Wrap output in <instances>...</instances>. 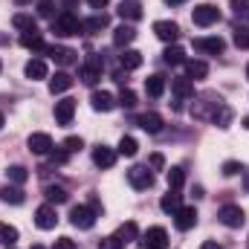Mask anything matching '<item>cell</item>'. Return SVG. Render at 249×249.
I'll list each match as a JSON object with an SVG mask.
<instances>
[{
    "label": "cell",
    "mask_w": 249,
    "mask_h": 249,
    "mask_svg": "<svg viewBox=\"0 0 249 249\" xmlns=\"http://www.w3.org/2000/svg\"><path fill=\"white\" fill-rule=\"evenodd\" d=\"M217 220H220L223 226H229V229H241V226L247 223V214H244V209H241V206L229 203V206H223V209L217 212Z\"/></svg>",
    "instance_id": "4"
},
{
    "label": "cell",
    "mask_w": 249,
    "mask_h": 249,
    "mask_svg": "<svg viewBox=\"0 0 249 249\" xmlns=\"http://www.w3.org/2000/svg\"><path fill=\"white\" fill-rule=\"evenodd\" d=\"M32 249H44V247H32Z\"/></svg>",
    "instance_id": "56"
},
{
    "label": "cell",
    "mask_w": 249,
    "mask_h": 249,
    "mask_svg": "<svg viewBox=\"0 0 249 249\" xmlns=\"http://www.w3.org/2000/svg\"><path fill=\"white\" fill-rule=\"evenodd\" d=\"M235 44L238 47H249V29L247 26H238L235 29Z\"/></svg>",
    "instance_id": "43"
},
{
    "label": "cell",
    "mask_w": 249,
    "mask_h": 249,
    "mask_svg": "<svg viewBox=\"0 0 249 249\" xmlns=\"http://www.w3.org/2000/svg\"><path fill=\"white\" fill-rule=\"evenodd\" d=\"M0 200H6V203H12V206H20L26 197H23V191L18 186H6V188H0Z\"/></svg>",
    "instance_id": "30"
},
{
    "label": "cell",
    "mask_w": 249,
    "mask_h": 249,
    "mask_svg": "<svg viewBox=\"0 0 249 249\" xmlns=\"http://www.w3.org/2000/svg\"><path fill=\"white\" fill-rule=\"evenodd\" d=\"M191 20H194L197 26H212V23L220 20V9H217L214 3H200V6H194Z\"/></svg>",
    "instance_id": "2"
},
{
    "label": "cell",
    "mask_w": 249,
    "mask_h": 249,
    "mask_svg": "<svg viewBox=\"0 0 249 249\" xmlns=\"http://www.w3.org/2000/svg\"><path fill=\"white\" fill-rule=\"evenodd\" d=\"M174 226H177L180 232H188V229H194V226H197V209H194V206H186V209H180V212L174 214Z\"/></svg>",
    "instance_id": "12"
},
{
    "label": "cell",
    "mask_w": 249,
    "mask_h": 249,
    "mask_svg": "<svg viewBox=\"0 0 249 249\" xmlns=\"http://www.w3.org/2000/svg\"><path fill=\"white\" fill-rule=\"evenodd\" d=\"M194 50H200V53H206V55H220L223 50H226V41L223 38H197L194 41Z\"/></svg>",
    "instance_id": "10"
},
{
    "label": "cell",
    "mask_w": 249,
    "mask_h": 249,
    "mask_svg": "<svg viewBox=\"0 0 249 249\" xmlns=\"http://www.w3.org/2000/svg\"><path fill=\"white\" fill-rule=\"evenodd\" d=\"M38 15L41 18H53L55 15V3L53 0H38Z\"/></svg>",
    "instance_id": "41"
},
{
    "label": "cell",
    "mask_w": 249,
    "mask_h": 249,
    "mask_svg": "<svg viewBox=\"0 0 249 249\" xmlns=\"http://www.w3.org/2000/svg\"><path fill=\"white\" fill-rule=\"evenodd\" d=\"M244 127H247V130H249V116H247V119H244Z\"/></svg>",
    "instance_id": "51"
},
{
    "label": "cell",
    "mask_w": 249,
    "mask_h": 249,
    "mask_svg": "<svg viewBox=\"0 0 249 249\" xmlns=\"http://www.w3.org/2000/svg\"><path fill=\"white\" fill-rule=\"evenodd\" d=\"M0 70H3V64H0Z\"/></svg>",
    "instance_id": "57"
},
{
    "label": "cell",
    "mask_w": 249,
    "mask_h": 249,
    "mask_svg": "<svg viewBox=\"0 0 249 249\" xmlns=\"http://www.w3.org/2000/svg\"><path fill=\"white\" fill-rule=\"evenodd\" d=\"M53 32L61 35V38H70V35H78L81 32V20L72 15V12H64L53 20Z\"/></svg>",
    "instance_id": "1"
},
{
    "label": "cell",
    "mask_w": 249,
    "mask_h": 249,
    "mask_svg": "<svg viewBox=\"0 0 249 249\" xmlns=\"http://www.w3.org/2000/svg\"><path fill=\"white\" fill-rule=\"evenodd\" d=\"M127 183L136 188V191H145V188L154 186V174H151L148 165H133V168L127 171Z\"/></svg>",
    "instance_id": "5"
},
{
    "label": "cell",
    "mask_w": 249,
    "mask_h": 249,
    "mask_svg": "<svg viewBox=\"0 0 249 249\" xmlns=\"http://www.w3.org/2000/svg\"><path fill=\"white\" fill-rule=\"evenodd\" d=\"M171 90H174V96L177 99H188V96H194V84H191V78H171Z\"/></svg>",
    "instance_id": "24"
},
{
    "label": "cell",
    "mask_w": 249,
    "mask_h": 249,
    "mask_svg": "<svg viewBox=\"0 0 249 249\" xmlns=\"http://www.w3.org/2000/svg\"><path fill=\"white\" fill-rule=\"evenodd\" d=\"M116 238L122 241V247H124V244H130V241H136V238H139V229H136V223H133V220L122 223V226H119V232H116Z\"/></svg>",
    "instance_id": "29"
},
{
    "label": "cell",
    "mask_w": 249,
    "mask_h": 249,
    "mask_svg": "<svg viewBox=\"0 0 249 249\" xmlns=\"http://www.w3.org/2000/svg\"><path fill=\"white\" fill-rule=\"evenodd\" d=\"M142 247L145 249H168V232L162 226H151L142 235Z\"/></svg>",
    "instance_id": "7"
},
{
    "label": "cell",
    "mask_w": 249,
    "mask_h": 249,
    "mask_svg": "<svg viewBox=\"0 0 249 249\" xmlns=\"http://www.w3.org/2000/svg\"><path fill=\"white\" fill-rule=\"evenodd\" d=\"M0 127H3V113H0Z\"/></svg>",
    "instance_id": "54"
},
{
    "label": "cell",
    "mask_w": 249,
    "mask_h": 249,
    "mask_svg": "<svg viewBox=\"0 0 249 249\" xmlns=\"http://www.w3.org/2000/svg\"><path fill=\"white\" fill-rule=\"evenodd\" d=\"M20 44H23L26 50H35V53H50V47L44 44V38H41V32H38V29L23 32V35H20Z\"/></svg>",
    "instance_id": "16"
},
{
    "label": "cell",
    "mask_w": 249,
    "mask_h": 249,
    "mask_svg": "<svg viewBox=\"0 0 249 249\" xmlns=\"http://www.w3.org/2000/svg\"><path fill=\"white\" fill-rule=\"evenodd\" d=\"M55 223H58V214H55V209H53L50 203L35 212V226H38V229L47 232V229H55Z\"/></svg>",
    "instance_id": "11"
},
{
    "label": "cell",
    "mask_w": 249,
    "mask_h": 249,
    "mask_svg": "<svg viewBox=\"0 0 249 249\" xmlns=\"http://www.w3.org/2000/svg\"><path fill=\"white\" fill-rule=\"evenodd\" d=\"M6 177H9V183H15V186H23V183L29 180V171H26L23 165H9V168H6Z\"/></svg>",
    "instance_id": "31"
},
{
    "label": "cell",
    "mask_w": 249,
    "mask_h": 249,
    "mask_svg": "<svg viewBox=\"0 0 249 249\" xmlns=\"http://www.w3.org/2000/svg\"><path fill=\"white\" fill-rule=\"evenodd\" d=\"M61 148L67 151V154H75V151H81V148H84V142H81V136H67Z\"/></svg>",
    "instance_id": "39"
},
{
    "label": "cell",
    "mask_w": 249,
    "mask_h": 249,
    "mask_svg": "<svg viewBox=\"0 0 249 249\" xmlns=\"http://www.w3.org/2000/svg\"><path fill=\"white\" fill-rule=\"evenodd\" d=\"M232 12H235V18L247 20L249 18V0H232Z\"/></svg>",
    "instance_id": "38"
},
{
    "label": "cell",
    "mask_w": 249,
    "mask_h": 249,
    "mask_svg": "<svg viewBox=\"0 0 249 249\" xmlns=\"http://www.w3.org/2000/svg\"><path fill=\"white\" fill-rule=\"evenodd\" d=\"M72 81H75V78H72V75H70V72H55V75H53V78H50V93H53V96H58V93H67V90H70V87H72Z\"/></svg>",
    "instance_id": "17"
},
{
    "label": "cell",
    "mask_w": 249,
    "mask_h": 249,
    "mask_svg": "<svg viewBox=\"0 0 249 249\" xmlns=\"http://www.w3.org/2000/svg\"><path fill=\"white\" fill-rule=\"evenodd\" d=\"M93 162H96L99 168H113V162H116V151L107 148V145H96V148H93Z\"/></svg>",
    "instance_id": "14"
},
{
    "label": "cell",
    "mask_w": 249,
    "mask_h": 249,
    "mask_svg": "<svg viewBox=\"0 0 249 249\" xmlns=\"http://www.w3.org/2000/svg\"><path fill=\"white\" fill-rule=\"evenodd\" d=\"M90 105H93V110H99V113H110V110L116 107V99H113L107 90H96V93L90 96Z\"/></svg>",
    "instance_id": "13"
},
{
    "label": "cell",
    "mask_w": 249,
    "mask_h": 249,
    "mask_svg": "<svg viewBox=\"0 0 249 249\" xmlns=\"http://www.w3.org/2000/svg\"><path fill=\"white\" fill-rule=\"evenodd\" d=\"M133 38H136V29H133L130 23H122V26L113 29V44H116V47H127Z\"/></svg>",
    "instance_id": "21"
},
{
    "label": "cell",
    "mask_w": 249,
    "mask_h": 249,
    "mask_svg": "<svg viewBox=\"0 0 249 249\" xmlns=\"http://www.w3.org/2000/svg\"><path fill=\"white\" fill-rule=\"evenodd\" d=\"M50 55H53L55 61L61 64V67H70V64H75V61H78L75 50H70V47H50Z\"/></svg>",
    "instance_id": "20"
},
{
    "label": "cell",
    "mask_w": 249,
    "mask_h": 249,
    "mask_svg": "<svg viewBox=\"0 0 249 249\" xmlns=\"http://www.w3.org/2000/svg\"><path fill=\"white\" fill-rule=\"evenodd\" d=\"M200 249H223V247H220V244H214V241H206Z\"/></svg>",
    "instance_id": "49"
},
{
    "label": "cell",
    "mask_w": 249,
    "mask_h": 249,
    "mask_svg": "<svg viewBox=\"0 0 249 249\" xmlns=\"http://www.w3.org/2000/svg\"><path fill=\"white\" fill-rule=\"evenodd\" d=\"M162 165H165V160H162V154H154V157H151V168H154V171H160Z\"/></svg>",
    "instance_id": "47"
},
{
    "label": "cell",
    "mask_w": 249,
    "mask_h": 249,
    "mask_svg": "<svg viewBox=\"0 0 249 249\" xmlns=\"http://www.w3.org/2000/svg\"><path fill=\"white\" fill-rule=\"evenodd\" d=\"M102 249H122V241H119V238L113 235V238H107V241L102 244Z\"/></svg>",
    "instance_id": "46"
},
{
    "label": "cell",
    "mask_w": 249,
    "mask_h": 249,
    "mask_svg": "<svg viewBox=\"0 0 249 249\" xmlns=\"http://www.w3.org/2000/svg\"><path fill=\"white\" fill-rule=\"evenodd\" d=\"M165 3H171V6H177V3H183V0H165Z\"/></svg>",
    "instance_id": "50"
},
{
    "label": "cell",
    "mask_w": 249,
    "mask_h": 249,
    "mask_svg": "<svg viewBox=\"0 0 249 249\" xmlns=\"http://www.w3.org/2000/svg\"><path fill=\"white\" fill-rule=\"evenodd\" d=\"M154 35H157L160 41H165V44H174V41L180 38V26H177L174 20H157V23H154Z\"/></svg>",
    "instance_id": "8"
},
{
    "label": "cell",
    "mask_w": 249,
    "mask_h": 249,
    "mask_svg": "<svg viewBox=\"0 0 249 249\" xmlns=\"http://www.w3.org/2000/svg\"><path fill=\"white\" fill-rule=\"evenodd\" d=\"M107 23H110L107 15H93V18H87V20L81 23V29H84L87 35H99L102 29H107Z\"/></svg>",
    "instance_id": "19"
},
{
    "label": "cell",
    "mask_w": 249,
    "mask_h": 249,
    "mask_svg": "<svg viewBox=\"0 0 249 249\" xmlns=\"http://www.w3.org/2000/svg\"><path fill=\"white\" fill-rule=\"evenodd\" d=\"M12 23H15V29H20V32L38 29V26H35V18H32V15H23V12H18V15L12 18Z\"/></svg>",
    "instance_id": "32"
},
{
    "label": "cell",
    "mask_w": 249,
    "mask_h": 249,
    "mask_svg": "<svg viewBox=\"0 0 249 249\" xmlns=\"http://www.w3.org/2000/svg\"><path fill=\"white\" fill-rule=\"evenodd\" d=\"M160 209H162L165 214H177V212L183 209V206H180V194H177V191H168V194L160 200Z\"/></svg>",
    "instance_id": "26"
},
{
    "label": "cell",
    "mask_w": 249,
    "mask_h": 249,
    "mask_svg": "<svg viewBox=\"0 0 249 249\" xmlns=\"http://www.w3.org/2000/svg\"><path fill=\"white\" fill-rule=\"evenodd\" d=\"M64 3H67V6H72V3H75V0H64Z\"/></svg>",
    "instance_id": "52"
},
{
    "label": "cell",
    "mask_w": 249,
    "mask_h": 249,
    "mask_svg": "<svg viewBox=\"0 0 249 249\" xmlns=\"http://www.w3.org/2000/svg\"><path fill=\"white\" fill-rule=\"evenodd\" d=\"M136 151H139V142L133 136H122L119 139V154L122 157H136Z\"/></svg>",
    "instance_id": "35"
},
{
    "label": "cell",
    "mask_w": 249,
    "mask_h": 249,
    "mask_svg": "<svg viewBox=\"0 0 249 249\" xmlns=\"http://www.w3.org/2000/svg\"><path fill=\"white\" fill-rule=\"evenodd\" d=\"M53 249H75V241H72V238H58Z\"/></svg>",
    "instance_id": "45"
},
{
    "label": "cell",
    "mask_w": 249,
    "mask_h": 249,
    "mask_svg": "<svg viewBox=\"0 0 249 249\" xmlns=\"http://www.w3.org/2000/svg\"><path fill=\"white\" fill-rule=\"evenodd\" d=\"M26 78H32V81L47 78V61L44 58H32V61L26 64Z\"/></svg>",
    "instance_id": "27"
},
{
    "label": "cell",
    "mask_w": 249,
    "mask_h": 249,
    "mask_svg": "<svg viewBox=\"0 0 249 249\" xmlns=\"http://www.w3.org/2000/svg\"><path fill=\"white\" fill-rule=\"evenodd\" d=\"M87 3H90V6H93V9H105V6H107V3H110V0H87Z\"/></svg>",
    "instance_id": "48"
},
{
    "label": "cell",
    "mask_w": 249,
    "mask_h": 249,
    "mask_svg": "<svg viewBox=\"0 0 249 249\" xmlns=\"http://www.w3.org/2000/svg\"><path fill=\"white\" fill-rule=\"evenodd\" d=\"M44 197H47L50 203H67V188H61V186H47V188H44Z\"/></svg>",
    "instance_id": "37"
},
{
    "label": "cell",
    "mask_w": 249,
    "mask_h": 249,
    "mask_svg": "<svg viewBox=\"0 0 249 249\" xmlns=\"http://www.w3.org/2000/svg\"><path fill=\"white\" fill-rule=\"evenodd\" d=\"M247 78H249V64H247Z\"/></svg>",
    "instance_id": "55"
},
{
    "label": "cell",
    "mask_w": 249,
    "mask_h": 249,
    "mask_svg": "<svg viewBox=\"0 0 249 249\" xmlns=\"http://www.w3.org/2000/svg\"><path fill=\"white\" fill-rule=\"evenodd\" d=\"M145 93H148L151 99H160V96L165 93V75H160V72L148 75V78H145Z\"/></svg>",
    "instance_id": "18"
},
{
    "label": "cell",
    "mask_w": 249,
    "mask_h": 249,
    "mask_svg": "<svg viewBox=\"0 0 249 249\" xmlns=\"http://www.w3.org/2000/svg\"><path fill=\"white\" fill-rule=\"evenodd\" d=\"M0 244L9 249L18 244V229L15 226H9V223H0Z\"/></svg>",
    "instance_id": "33"
},
{
    "label": "cell",
    "mask_w": 249,
    "mask_h": 249,
    "mask_svg": "<svg viewBox=\"0 0 249 249\" xmlns=\"http://www.w3.org/2000/svg\"><path fill=\"white\" fill-rule=\"evenodd\" d=\"M162 61L168 64V67H180V64H186V50L177 47V44H171V47L162 53Z\"/></svg>",
    "instance_id": "23"
},
{
    "label": "cell",
    "mask_w": 249,
    "mask_h": 249,
    "mask_svg": "<svg viewBox=\"0 0 249 249\" xmlns=\"http://www.w3.org/2000/svg\"><path fill=\"white\" fill-rule=\"evenodd\" d=\"M183 183H186V171H183L180 165H177V168H171V171H168V186H171V191H180Z\"/></svg>",
    "instance_id": "36"
},
{
    "label": "cell",
    "mask_w": 249,
    "mask_h": 249,
    "mask_svg": "<svg viewBox=\"0 0 249 249\" xmlns=\"http://www.w3.org/2000/svg\"><path fill=\"white\" fill-rule=\"evenodd\" d=\"M96 212L90 209V206H72L70 209V223L75 226V229H93L96 226Z\"/></svg>",
    "instance_id": "3"
},
{
    "label": "cell",
    "mask_w": 249,
    "mask_h": 249,
    "mask_svg": "<svg viewBox=\"0 0 249 249\" xmlns=\"http://www.w3.org/2000/svg\"><path fill=\"white\" fill-rule=\"evenodd\" d=\"M119 64H122V70H136V67H142V53L124 50L122 55H119Z\"/></svg>",
    "instance_id": "28"
},
{
    "label": "cell",
    "mask_w": 249,
    "mask_h": 249,
    "mask_svg": "<svg viewBox=\"0 0 249 249\" xmlns=\"http://www.w3.org/2000/svg\"><path fill=\"white\" fill-rule=\"evenodd\" d=\"M102 67H105V64H102V58H99V55H90V58H87V64L78 70V78H81L84 84H90V87H93V84L102 78Z\"/></svg>",
    "instance_id": "6"
},
{
    "label": "cell",
    "mask_w": 249,
    "mask_h": 249,
    "mask_svg": "<svg viewBox=\"0 0 249 249\" xmlns=\"http://www.w3.org/2000/svg\"><path fill=\"white\" fill-rule=\"evenodd\" d=\"M241 171H244V162H235V160L223 162V177H235V174H241Z\"/></svg>",
    "instance_id": "40"
},
{
    "label": "cell",
    "mask_w": 249,
    "mask_h": 249,
    "mask_svg": "<svg viewBox=\"0 0 249 249\" xmlns=\"http://www.w3.org/2000/svg\"><path fill=\"white\" fill-rule=\"evenodd\" d=\"M67 160H70V154H67V151H50V162H53V165H64V162H67Z\"/></svg>",
    "instance_id": "44"
},
{
    "label": "cell",
    "mask_w": 249,
    "mask_h": 249,
    "mask_svg": "<svg viewBox=\"0 0 249 249\" xmlns=\"http://www.w3.org/2000/svg\"><path fill=\"white\" fill-rule=\"evenodd\" d=\"M72 116H75V102H72V99H61V102H55V122L58 124H70L72 122Z\"/></svg>",
    "instance_id": "15"
},
{
    "label": "cell",
    "mask_w": 249,
    "mask_h": 249,
    "mask_svg": "<svg viewBox=\"0 0 249 249\" xmlns=\"http://www.w3.org/2000/svg\"><path fill=\"white\" fill-rule=\"evenodd\" d=\"M119 18H122V20H139V18H142V6H139L136 0H122Z\"/></svg>",
    "instance_id": "22"
},
{
    "label": "cell",
    "mask_w": 249,
    "mask_h": 249,
    "mask_svg": "<svg viewBox=\"0 0 249 249\" xmlns=\"http://www.w3.org/2000/svg\"><path fill=\"white\" fill-rule=\"evenodd\" d=\"M119 105L130 110V107L136 105V93H133V90H122V93H119Z\"/></svg>",
    "instance_id": "42"
},
{
    "label": "cell",
    "mask_w": 249,
    "mask_h": 249,
    "mask_svg": "<svg viewBox=\"0 0 249 249\" xmlns=\"http://www.w3.org/2000/svg\"><path fill=\"white\" fill-rule=\"evenodd\" d=\"M188 78H206L209 75V64L206 61H186Z\"/></svg>",
    "instance_id": "34"
},
{
    "label": "cell",
    "mask_w": 249,
    "mask_h": 249,
    "mask_svg": "<svg viewBox=\"0 0 249 249\" xmlns=\"http://www.w3.org/2000/svg\"><path fill=\"white\" fill-rule=\"evenodd\" d=\"M26 145H29V151H32V154L47 157V154L53 151V136H50V133H29Z\"/></svg>",
    "instance_id": "9"
},
{
    "label": "cell",
    "mask_w": 249,
    "mask_h": 249,
    "mask_svg": "<svg viewBox=\"0 0 249 249\" xmlns=\"http://www.w3.org/2000/svg\"><path fill=\"white\" fill-rule=\"evenodd\" d=\"M136 122H139L142 130H148V133H160L162 130V116H157V113H142Z\"/></svg>",
    "instance_id": "25"
},
{
    "label": "cell",
    "mask_w": 249,
    "mask_h": 249,
    "mask_svg": "<svg viewBox=\"0 0 249 249\" xmlns=\"http://www.w3.org/2000/svg\"><path fill=\"white\" fill-rule=\"evenodd\" d=\"M15 3H29V0H15Z\"/></svg>",
    "instance_id": "53"
}]
</instances>
